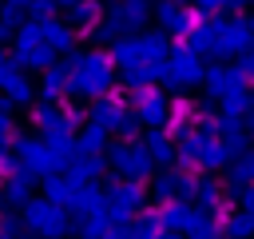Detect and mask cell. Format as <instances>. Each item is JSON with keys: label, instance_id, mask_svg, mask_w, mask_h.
Returning <instances> with one entry per match:
<instances>
[{"label": "cell", "instance_id": "obj_7", "mask_svg": "<svg viewBox=\"0 0 254 239\" xmlns=\"http://www.w3.org/2000/svg\"><path fill=\"white\" fill-rule=\"evenodd\" d=\"M163 116H167V104H163V96L147 92V96H143V120H147V123H159Z\"/></svg>", "mask_w": 254, "mask_h": 239}, {"label": "cell", "instance_id": "obj_2", "mask_svg": "<svg viewBox=\"0 0 254 239\" xmlns=\"http://www.w3.org/2000/svg\"><path fill=\"white\" fill-rule=\"evenodd\" d=\"M202 64H198V56L190 52V48H183V52H171V64H167V84L171 88H190V84H198L202 80Z\"/></svg>", "mask_w": 254, "mask_h": 239}, {"label": "cell", "instance_id": "obj_18", "mask_svg": "<svg viewBox=\"0 0 254 239\" xmlns=\"http://www.w3.org/2000/svg\"><path fill=\"white\" fill-rule=\"evenodd\" d=\"M250 108H254V92H250Z\"/></svg>", "mask_w": 254, "mask_h": 239}, {"label": "cell", "instance_id": "obj_4", "mask_svg": "<svg viewBox=\"0 0 254 239\" xmlns=\"http://www.w3.org/2000/svg\"><path fill=\"white\" fill-rule=\"evenodd\" d=\"M159 20L167 24V32H179V36H190V28L198 24V12H187L183 4H175V0H167V4L159 8Z\"/></svg>", "mask_w": 254, "mask_h": 239}, {"label": "cell", "instance_id": "obj_13", "mask_svg": "<svg viewBox=\"0 0 254 239\" xmlns=\"http://www.w3.org/2000/svg\"><path fill=\"white\" fill-rule=\"evenodd\" d=\"M238 64H242V72H246V76H254V48H250V52H246Z\"/></svg>", "mask_w": 254, "mask_h": 239}, {"label": "cell", "instance_id": "obj_3", "mask_svg": "<svg viewBox=\"0 0 254 239\" xmlns=\"http://www.w3.org/2000/svg\"><path fill=\"white\" fill-rule=\"evenodd\" d=\"M202 84H206L210 96H222V92H230L234 84H250V76L242 72V64H214V68L202 72Z\"/></svg>", "mask_w": 254, "mask_h": 239}, {"label": "cell", "instance_id": "obj_8", "mask_svg": "<svg viewBox=\"0 0 254 239\" xmlns=\"http://www.w3.org/2000/svg\"><path fill=\"white\" fill-rule=\"evenodd\" d=\"M139 52H143L147 60H163L167 44H163V36H143V40H139Z\"/></svg>", "mask_w": 254, "mask_h": 239}, {"label": "cell", "instance_id": "obj_10", "mask_svg": "<svg viewBox=\"0 0 254 239\" xmlns=\"http://www.w3.org/2000/svg\"><path fill=\"white\" fill-rule=\"evenodd\" d=\"M250 231H254V219H250V215H234V219H230V235H238V239H246Z\"/></svg>", "mask_w": 254, "mask_h": 239}, {"label": "cell", "instance_id": "obj_16", "mask_svg": "<svg viewBox=\"0 0 254 239\" xmlns=\"http://www.w3.org/2000/svg\"><path fill=\"white\" fill-rule=\"evenodd\" d=\"M242 127H246V135H254V108L246 112V123H242Z\"/></svg>", "mask_w": 254, "mask_h": 239}, {"label": "cell", "instance_id": "obj_5", "mask_svg": "<svg viewBox=\"0 0 254 239\" xmlns=\"http://www.w3.org/2000/svg\"><path fill=\"white\" fill-rule=\"evenodd\" d=\"M194 163H202V167H222V163H230V147H226L222 139L198 135V147H194Z\"/></svg>", "mask_w": 254, "mask_h": 239}, {"label": "cell", "instance_id": "obj_14", "mask_svg": "<svg viewBox=\"0 0 254 239\" xmlns=\"http://www.w3.org/2000/svg\"><path fill=\"white\" fill-rule=\"evenodd\" d=\"M242 207L254 215V187H246V191H242Z\"/></svg>", "mask_w": 254, "mask_h": 239}, {"label": "cell", "instance_id": "obj_11", "mask_svg": "<svg viewBox=\"0 0 254 239\" xmlns=\"http://www.w3.org/2000/svg\"><path fill=\"white\" fill-rule=\"evenodd\" d=\"M194 8H198V16H218V12H226V0H194Z\"/></svg>", "mask_w": 254, "mask_h": 239}, {"label": "cell", "instance_id": "obj_1", "mask_svg": "<svg viewBox=\"0 0 254 239\" xmlns=\"http://www.w3.org/2000/svg\"><path fill=\"white\" fill-rule=\"evenodd\" d=\"M250 48H254L250 16H234V20H226V24H222V36H218V44H214V52H210V56L230 60V56H246Z\"/></svg>", "mask_w": 254, "mask_h": 239}, {"label": "cell", "instance_id": "obj_9", "mask_svg": "<svg viewBox=\"0 0 254 239\" xmlns=\"http://www.w3.org/2000/svg\"><path fill=\"white\" fill-rule=\"evenodd\" d=\"M147 147H151V155H155V159H171V139H167V135H151V139H147Z\"/></svg>", "mask_w": 254, "mask_h": 239}, {"label": "cell", "instance_id": "obj_6", "mask_svg": "<svg viewBox=\"0 0 254 239\" xmlns=\"http://www.w3.org/2000/svg\"><path fill=\"white\" fill-rule=\"evenodd\" d=\"M218 100H222V116L242 120V116L250 112V84H234V88H230V92H222Z\"/></svg>", "mask_w": 254, "mask_h": 239}, {"label": "cell", "instance_id": "obj_17", "mask_svg": "<svg viewBox=\"0 0 254 239\" xmlns=\"http://www.w3.org/2000/svg\"><path fill=\"white\" fill-rule=\"evenodd\" d=\"M246 163H250V179H254V151H250V155H246Z\"/></svg>", "mask_w": 254, "mask_h": 239}, {"label": "cell", "instance_id": "obj_15", "mask_svg": "<svg viewBox=\"0 0 254 239\" xmlns=\"http://www.w3.org/2000/svg\"><path fill=\"white\" fill-rule=\"evenodd\" d=\"M250 4H254V0H226V8H230V12H246Z\"/></svg>", "mask_w": 254, "mask_h": 239}, {"label": "cell", "instance_id": "obj_12", "mask_svg": "<svg viewBox=\"0 0 254 239\" xmlns=\"http://www.w3.org/2000/svg\"><path fill=\"white\" fill-rule=\"evenodd\" d=\"M198 199H202V203H214V199H218V187H214V183H202V187H198Z\"/></svg>", "mask_w": 254, "mask_h": 239}]
</instances>
